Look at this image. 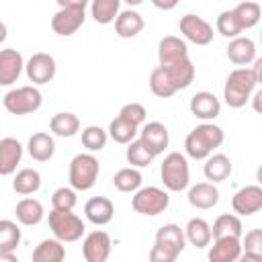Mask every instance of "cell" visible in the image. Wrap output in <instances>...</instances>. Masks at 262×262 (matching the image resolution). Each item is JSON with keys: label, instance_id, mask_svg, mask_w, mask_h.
I'll return each instance as SVG.
<instances>
[{"label": "cell", "instance_id": "35", "mask_svg": "<svg viewBox=\"0 0 262 262\" xmlns=\"http://www.w3.org/2000/svg\"><path fill=\"white\" fill-rule=\"evenodd\" d=\"M121 8V0H94L90 4V14L98 25L115 23Z\"/></svg>", "mask_w": 262, "mask_h": 262}, {"label": "cell", "instance_id": "16", "mask_svg": "<svg viewBox=\"0 0 262 262\" xmlns=\"http://www.w3.org/2000/svg\"><path fill=\"white\" fill-rule=\"evenodd\" d=\"M160 68H164V72H166V76H168V80H170V84L174 86L176 92L188 88L194 80V74H196L190 57H182V59H178L170 66H160Z\"/></svg>", "mask_w": 262, "mask_h": 262}, {"label": "cell", "instance_id": "33", "mask_svg": "<svg viewBox=\"0 0 262 262\" xmlns=\"http://www.w3.org/2000/svg\"><path fill=\"white\" fill-rule=\"evenodd\" d=\"M49 129L59 137H74L80 131V119L74 113H57L51 117Z\"/></svg>", "mask_w": 262, "mask_h": 262}, {"label": "cell", "instance_id": "36", "mask_svg": "<svg viewBox=\"0 0 262 262\" xmlns=\"http://www.w3.org/2000/svg\"><path fill=\"white\" fill-rule=\"evenodd\" d=\"M137 133H139V129H137L135 125L123 121L121 117H115V119L111 121V125H108V131H106V135H108L113 141L123 143V145H129L133 139H137Z\"/></svg>", "mask_w": 262, "mask_h": 262}, {"label": "cell", "instance_id": "45", "mask_svg": "<svg viewBox=\"0 0 262 262\" xmlns=\"http://www.w3.org/2000/svg\"><path fill=\"white\" fill-rule=\"evenodd\" d=\"M178 256L180 254H176V252H172L160 244H154L149 250V262H176Z\"/></svg>", "mask_w": 262, "mask_h": 262}, {"label": "cell", "instance_id": "9", "mask_svg": "<svg viewBox=\"0 0 262 262\" xmlns=\"http://www.w3.org/2000/svg\"><path fill=\"white\" fill-rule=\"evenodd\" d=\"M143 147L147 149V154L151 158L156 156H162L164 149L168 147L170 143V133H168V127L160 121H151V123H143L141 131H139V137H137Z\"/></svg>", "mask_w": 262, "mask_h": 262}, {"label": "cell", "instance_id": "41", "mask_svg": "<svg viewBox=\"0 0 262 262\" xmlns=\"http://www.w3.org/2000/svg\"><path fill=\"white\" fill-rule=\"evenodd\" d=\"M215 29H217L219 35H223V37H227V39H235V37H239V33H242V27H239V23H237V18H235V14H233L231 10H223V12L217 16Z\"/></svg>", "mask_w": 262, "mask_h": 262}, {"label": "cell", "instance_id": "43", "mask_svg": "<svg viewBox=\"0 0 262 262\" xmlns=\"http://www.w3.org/2000/svg\"><path fill=\"white\" fill-rule=\"evenodd\" d=\"M117 117H121L123 121L135 125V127L139 129V127L145 123V119H147V111H145V106L139 104V102H129V104H125V106L119 111Z\"/></svg>", "mask_w": 262, "mask_h": 262}, {"label": "cell", "instance_id": "13", "mask_svg": "<svg viewBox=\"0 0 262 262\" xmlns=\"http://www.w3.org/2000/svg\"><path fill=\"white\" fill-rule=\"evenodd\" d=\"M231 207H233V213L239 217H248V215H254L262 209V188L258 184H248L244 188H239L233 199H231Z\"/></svg>", "mask_w": 262, "mask_h": 262}, {"label": "cell", "instance_id": "6", "mask_svg": "<svg viewBox=\"0 0 262 262\" xmlns=\"http://www.w3.org/2000/svg\"><path fill=\"white\" fill-rule=\"evenodd\" d=\"M49 229L53 231L55 239H59L61 244H72V242H78L84 235L86 225L72 211H55V209H51V213H49Z\"/></svg>", "mask_w": 262, "mask_h": 262}, {"label": "cell", "instance_id": "40", "mask_svg": "<svg viewBox=\"0 0 262 262\" xmlns=\"http://www.w3.org/2000/svg\"><path fill=\"white\" fill-rule=\"evenodd\" d=\"M125 158H127V162L131 164V168H145V166H149L151 164V156L147 154V149L143 147V143L139 141V139H133L129 145H127V151H125Z\"/></svg>", "mask_w": 262, "mask_h": 262}, {"label": "cell", "instance_id": "5", "mask_svg": "<svg viewBox=\"0 0 262 262\" xmlns=\"http://www.w3.org/2000/svg\"><path fill=\"white\" fill-rule=\"evenodd\" d=\"M100 164L92 154H78L70 162V188L90 190L96 184Z\"/></svg>", "mask_w": 262, "mask_h": 262}, {"label": "cell", "instance_id": "23", "mask_svg": "<svg viewBox=\"0 0 262 262\" xmlns=\"http://www.w3.org/2000/svg\"><path fill=\"white\" fill-rule=\"evenodd\" d=\"M14 215H16V221L20 225H27V227H33V225H39L45 217V209L43 205L37 201V199H20L14 207Z\"/></svg>", "mask_w": 262, "mask_h": 262}, {"label": "cell", "instance_id": "15", "mask_svg": "<svg viewBox=\"0 0 262 262\" xmlns=\"http://www.w3.org/2000/svg\"><path fill=\"white\" fill-rule=\"evenodd\" d=\"M25 70V59L16 49H0V86H10Z\"/></svg>", "mask_w": 262, "mask_h": 262}, {"label": "cell", "instance_id": "29", "mask_svg": "<svg viewBox=\"0 0 262 262\" xmlns=\"http://www.w3.org/2000/svg\"><path fill=\"white\" fill-rule=\"evenodd\" d=\"M184 239H188L194 248H207L211 244V225L203 217H192L184 227Z\"/></svg>", "mask_w": 262, "mask_h": 262}, {"label": "cell", "instance_id": "19", "mask_svg": "<svg viewBox=\"0 0 262 262\" xmlns=\"http://www.w3.org/2000/svg\"><path fill=\"white\" fill-rule=\"evenodd\" d=\"M84 215L90 223L94 225H106L113 221L115 217V205L111 199L106 196H92L86 205H84Z\"/></svg>", "mask_w": 262, "mask_h": 262}, {"label": "cell", "instance_id": "38", "mask_svg": "<svg viewBox=\"0 0 262 262\" xmlns=\"http://www.w3.org/2000/svg\"><path fill=\"white\" fill-rule=\"evenodd\" d=\"M149 90H151L156 96H160V98H170V96L176 94V90H174V86L170 84V80H168L164 68H160V66L154 68L151 74H149Z\"/></svg>", "mask_w": 262, "mask_h": 262}, {"label": "cell", "instance_id": "27", "mask_svg": "<svg viewBox=\"0 0 262 262\" xmlns=\"http://www.w3.org/2000/svg\"><path fill=\"white\" fill-rule=\"evenodd\" d=\"M27 149H29V156L35 160V162H47L53 158L55 154V141L49 133H33L29 137V143H27Z\"/></svg>", "mask_w": 262, "mask_h": 262}, {"label": "cell", "instance_id": "1", "mask_svg": "<svg viewBox=\"0 0 262 262\" xmlns=\"http://www.w3.org/2000/svg\"><path fill=\"white\" fill-rule=\"evenodd\" d=\"M260 70H262V59H254V66L250 68H235L223 86V98L227 106L231 108H242L250 100L254 88L260 84Z\"/></svg>", "mask_w": 262, "mask_h": 262}, {"label": "cell", "instance_id": "48", "mask_svg": "<svg viewBox=\"0 0 262 262\" xmlns=\"http://www.w3.org/2000/svg\"><path fill=\"white\" fill-rule=\"evenodd\" d=\"M154 6H158V8H162V10H170V8L176 6V2H174V0H172V2H160V0H154Z\"/></svg>", "mask_w": 262, "mask_h": 262}, {"label": "cell", "instance_id": "22", "mask_svg": "<svg viewBox=\"0 0 262 262\" xmlns=\"http://www.w3.org/2000/svg\"><path fill=\"white\" fill-rule=\"evenodd\" d=\"M244 235V225L242 219L233 213H223L215 219L213 227H211V237L213 239H225V237H233L239 239Z\"/></svg>", "mask_w": 262, "mask_h": 262}, {"label": "cell", "instance_id": "18", "mask_svg": "<svg viewBox=\"0 0 262 262\" xmlns=\"http://www.w3.org/2000/svg\"><path fill=\"white\" fill-rule=\"evenodd\" d=\"M227 59L235 66L248 68L256 59V43L250 37H235L227 45Z\"/></svg>", "mask_w": 262, "mask_h": 262}, {"label": "cell", "instance_id": "26", "mask_svg": "<svg viewBox=\"0 0 262 262\" xmlns=\"http://www.w3.org/2000/svg\"><path fill=\"white\" fill-rule=\"evenodd\" d=\"M231 160L225 156V154H211L207 160H205V168H203V172H205V178L211 182V184H215V182H223V180H227L229 178V174H231Z\"/></svg>", "mask_w": 262, "mask_h": 262}, {"label": "cell", "instance_id": "50", "mask_svg": "<svg viewBox=\"0 0 262 262\" xmlns=\"http://www.w3.org/2000/svg\"><path fill=\"white\" fill-rule=\"evenodd\" d=\"M260 98H262V90H256V94H254V108L256 111H260Z\"/></svg>", "mask_w": 262, "mask_h": 262}, {"label": "cell", "instance_id": "46", "mask_svg": "<svg viewBox=\"0 0 262 262\" xmlns=\"http://www.w3.org/2000/svg\"><path fill=\"white\" fill-rule=\"evenodd\" d=\"M235 262H262V256L260 254H246V252H242V256Z\"/></svg>", "mask_w": 262, "mask_h": 262}, {"label": "cell", "instance_id": "24", "mask_svg": "<svg viewBox=\"0 0 262 262\" xmlns=\"http://www.w3.org/2000/svg\"><path fill=\"white\" fill-rule=\"evenodd\" d=\"M188 203L196 209H213L219 203V190L211 182H199L188 188Z\"/></svg>", "mask_w": 262, "mask_h": 262}, {"label": "cell", "instance_id": "7", "mask_svg": "<svg viewBox=\"0 0 262 262\" xmlns=\"http://www.w3.org/2000/svg\"><path fill=\"white\" fill-rule=\"evenodd\" d=\"M2 102L10 115H31L41 108L43 96H41L39 88H35V86H20V88L8 90L2 98Z\"/></svg>", "mask_w": 262, "mask_h": 262}, {"label": "cell", "instance_id": "17", "mask_svg": "<svg viewBox=\"0 0 262 262\" xmlns=\"http://www.w3.org/2000/svg\"><path fill=\"white\" fill-rule=\"evenodd\" d=\"M23 158V145L14 137L0 139V176H10L16 172V166Z\"/></svg>", "mask_w": 262, "mask_h": 262}, {"label": "cell", "instance_id": "2", "mask_svg": "<svg viewBox=\"0 0 262 262\" xmlns=\"http://www.w3.org/2000/svg\"><path fill=\"white\" fill-rule=\"evenodd\" d=\"M225 135L223 129L215 123H201L196 125L184 139V151L192 160H207L213 149L223 143Z\"/></svg>", "mask_w": 262, "mask_h": 262}, {"label": "cell", "instance_id": "21", "mask_svg": "<svg viewBox=\"0 0 262 262\" xmlns=\"http://www.w3.org/2000/svg\"><path fill=\"white\" fill-rule=\"evenodd\" d=\"M182 57H188V47L186 43L180 39V37H174V35H168L160 41L158 45V59H160V66H170Z\"/></svg>", "mask_w": 262, "mask_h": 262}, {"label": "cell", "instance_id": "28", "mask_svg": "<svg viewBox=\"0 0 262 262\" xmlns=\"http://www.w3.org/2000/svg\"><path fill=\"white\" fill-rule=\"evenodd\" d=\"M156 244H160V246L180 254L184 250V244H186L184 229L180 225H176V223H166V225H162L156 231Z\"/></svg>", "mask_w": 262, "mask_h": 262}, {"label": "cell", "instance_id": "31", "mask_svg": "<svg viewBox=\"0 0 262 262\" xmlns=\"http://www.w3.org/2000/svg\"><path fill=\"white\" fill-rule=\"evenodd\" d=\"M12 188L14 192L27 196V194H33L41 188V174L35 170V168H23L14 174L12 178Z\"/></svg>", "mask_w": 262, "mask_h": 262}, {"label": "cell", "instance_id": "3", "mask_svg": "<svg viewBox=\"0 0 262 262\" xmlns=\"http://www.w3.org/2000/svg\"><path fill=\"white\" fill-rule=\"evenodd\" d=\"M59 10L51 16V29L59 37L74 35L86 18V0H57Z\"/></svg>", "mask_w": 262, "mask_h": 262}, {"label": "cell", "instance_id": "8", "mask_svg": "<svg viewBox=\"0 0 262 262\" xmlns=\"http://www.w3.org/2000/svg\"><path fill=\"white\" fill-rule=\"evenodd\" d=\"M168 205H170L168 192L158 186H141L139 190H135V194L131 199L133 211L139 215H147V217H156V215L164 213L168 209Z\"/></svg>", "mask_w": 262, "mask_h": 262}, {"label": "cell", "instance_id": "12", "mask_svg": "<svg viewBox=\"0 0 262 262\" xmlns=\"http://www.w3.org/2000/svg\"><path fill=\"white\" fill-rule=\"evenodd\" d=\"M25 72H27V78L33 84H47L55 78L57 66H55L53 55L39 51V53H33L29 57V61L25 63Z\"/></svg>", "mask_w": 262, "mask_h": 262}, {"label": "cell", "instance_id": "44", "mask_svg": "<svg viewBox=\"0 0 262 262\" xmlns=\"http://www.w3.org/2000/svg\"><path fill=\"white\" fill-rule=\"evenodd\" d=\"M242 252L246 254H260L262 256V229H250L246 235L239 237Z\"/></svg>", "mask_w": 262, "mask_h": 262}, {"label": "cell", "instance_id": "10", "mask_svg": "<svg viewBox=\"0 0 262 262\" xmlns=\"http://www.w3.org/2000/svg\"><path fill=\"white\" fill-rule=\"evenodd\" d=\"M113 250V239L106 231L94 229L82 242V254L86 262H106Z\"/></svg>", "mask_w": 262, "mask_h": 262}, {"label": "cell", "instance_id": "11", "mask_svg": "<svg viewBox=\"0 0 262 262\" xmlns=\"http://www.w3.org/2000/svg\"><path fill=\"white\" fill-rule=\"evenodd\" d=\"M178 29L194 45H209L213 41V35H215L213 25L207 23L203 16H196V14H184L178 23Z\"/></svg>", "mask_w": 262, "mask_h": 262}, {"label": "cell", "instance_id": "34", "mask_svg": "<svg viewBox=\"0 0 262 262\" xmlns=\"http://www.w3.org/2000/svg\"><path fill=\"white\" fill-rule=\"evenodd\" d=\"M141 182H143V176L137 168H121L119 172H115L113 176V184L117 190L121 192H135L141 188Z\"/></svg>", "mask_w": 262, "mask_h": 262}, {"label": "cell", "instance_id": "37", "mask_svg": "<svg viewBox=\"0 0 262 262\" xmlns=\"http://www.w3.org/2000/svg\"><path fill=\"white\" fill-rule=\"evenodd\" d=\"M20 244V229L10 219H0V252H14Z\"/></svg>", "mask_w": 262, "mask_h": 262}, {"label": "cell", "instance_id": "47", "mask_svg": "<svg viewBox=\"0 0 262 262\" xmlns=\"http://www.w3.org/2000/svg\"><path fill=\"white\" fill-rule=\"evenodd\" d=\"M0 262H18L14 252H0Z\"/></svg>", "mask_w": 262, "mask_h": 262}, {"label": "cell", "instance_id": "42", "mask_svg": "<svg viewBox=\"0 0 262 262\" xmlns=\"http://www.w3.org/2000/svg\"><path fill=\"white\" fill-rule=\"evenodd\" d=\"M76 203H78L76 190L70 188V186H59L51 194V205H53L55 211H74Z\"/></svg>", "mask_w": 262, "mask_h": 262}, {"label": "cell", "instance_id": "25", "mask_svg": "<svg viewBox=\"0 0 262 262\" xmlns=\"http://www.w3.org/2000/svg\"><path fill=\"white\" fill-rule=\"evenodd\" d=\"M207 256H209V262H235L242 256V244L239 239H233V237L215 239Z\"/></svg>", "mask_w": 262, "mask_h": 262}, {"label": "cell", "instance_id": "39", "mask_svg": "<svg viewBox=\"0 0 262 262\" xmlns=\"http://www.w3.org/2000/svg\"><path fill=\"white\" fill-rule=\"evenodd\" d=\"M106 131L98 125H88L86 129H82V145L92 154V151H100L106 145Z\"/></svg>", "mask_w": 262, "mask_h": 262}, {"label": "cell", "instance_id": "14", "mask_svg": "<svg viewBox=\"0 0 262 262\" xmlns=\"http://www.w3.org/2000/svg\"><path fill=\"white\" fill-rule=\"evenodd\" d=\"M190 113H192L196 119H201L203 123H211L213 119L219 117V113H221V102H219V98H217L213 92L203 90V92L192 94V98H190Z\"/></svg>", "mask_w": 262, "mask_h": 262}, {"label": "cell", "instance_id": "32", "mask_svg": "<svg viewBox=\"0 0 262 262\" xmlns=\"http://www.w3.org/2000/svg\"><path fill=\"white\" fill-rule=\"evenodd\" d=\"M231 12L235 14V18H237L242 31H246V29H252V27H256V25L260 23L262 8H260L258 2L246 0V2H239L235 8H231Z\"/></svg>", "mask_w": 262, "mask_h": 262}, {"label": "cell", "instance_id": "30", "mask_svg": "<svg viewBox=\"0 0 262 262\" xmlns=\"http://www.w3.org/2000/svg\"><path fill=\"white\" fill-rule=\"evenodd\" d=\"M66 246L59 239H43L33 250V262H63Z\"/></svg>", "mask_w": 262, "mask_h": 262}, {"label": "cell", "instance_id": "49", "mask_svg": "<svg viewBox=\"0 0 262 262\" xmlns=\"http://www.w3.org/2000/svg\"><path fill=\"white\" fill-rule=\"evenodd\" d=\"M6 35H8V29H6V25L0 20V45L6 41Z\"/></svg>", "mask_w": 262, "mask_h": 262}, {"label": "cell", "instance_id": "4", "mask_svg": "<svg viewBox=\"0 0 262 262\" xmlns=\"http://www.w3.org/2000/svg\"><path fill=\"white\" fill-rule=\"evenodd\" d=\"M160 176L164 186L170 192H180L184 188H188L190 184V168L186 162V156L180 151H170L160 168Z\"/></svg>", "mask_w": 262, "mask_h": 262}, {"label": "cell", "instance_id": "20", "mask_svg": "<svg viewBox=\"0 0 262 262\" xmlns=\"http://www.w3.org/2000/svg\"><path fill=\"white\" fill-rule=\"evenodd\" d=\"M145 27V20L143 16L137 12V10H119L117 18H115V33L121 37V39H131V37H137Z\"/></svg>", "mask_w": 262, "mask_h": 262}]
</instances>
